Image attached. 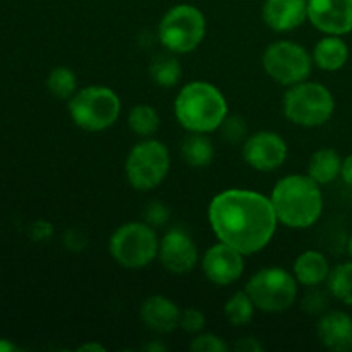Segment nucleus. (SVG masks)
<instances>
[{"label": "nucleus", "instance_id": "obj_1", "mask_svg": "<svg viewBox=\"0 0 352 352\" xmlns=\"http://www.w3.org/2000/svg\"><path fill=\"white\" fill-rule=\"evenodd\" d=\"M208 222L220 243L236 248L244 256L263 251L278 226L270 198L250 189H226L213 196Z\"/></svg>", "mask_w": 352, "mask_h": 352}, {"label": "nucleus", "instance_id": "obj_2", "mask_svg": "<svg viewBox=\"0 0 352 352\" xmlns=\"http://www.w3.org/2000/svg\"><path fill=\"white\" fill-rule=\"evenodd\" d=\"M278 223L289 229H309L323 213V192L308 174L278 179L270 195Z\"/></svg>", "mask_w": 352, "mask_h": 352}, {"label": "nucleus", "instance_id": "obj_3", "mask_svg": "<svg viewBox=\"0 0 352 352\" xmlns=\"http://www.w3.org/2000/svg\"><path fill=\"white\" fill-rule=\"evenodd\" d=\"M177 122L189 133H215L229 116L226 96L212 82L191 81L182 86L174 102Z\"/></svg>", "mask_w": 352, "mask_h": 352}, {"label": "nucleus", "instance_id": "obj_4", "mask_svg": "<svg viewBox=\"0 0 352 352\" xmlns=\"http://www.w3.org/2000/svg\"><path fill=\"white\" fill-rule=\"evenodd\" d=\"M72 122L88 133H100L117 122L122 110L119 95L109 86H85L67 103Z\"/></svg>", "mask_w": 352, "mask_h": 352}, {"label": "nucleus", "instance_id": "obj_5", "mask_svg": "<svg viewBox=\"0 0 352 352\" xmlns=\"http://www.w3.org/2000/svg\"><path fill=\"white\" fill-rule=\"evenodd\" d=\"M282 110L285 119L296 126L318 127L332 119L336 98L325 85L306 79L289 86L282 98Z\"/></svg>", "mask_w": 352, "mask_h": 352}, {"label": "nucleus", "instance_id": "obj_6", "mask_svg": "<svg viewBox=\"0 0 352 352\" xmlns=\"http://www.w3.org/2000/svg\"><path fill=\"white\" fill-rule=\"evenodd\" d=\"M205 36V14L191 3L170 7L158 24V40L170 54H189L201 45Z\"/></svg>", "mask_w": 352, "mask_h": 352}, {"label": "nucleus", "instance_id": "obj_7", "mask_svg": "<svg viewBox=\"0 0 352 352\" xmlns=\"http://www.w3.org/2000/svg\"><path fill=\"white\" fill-rule=\"evenodd\" d=\"M158 244L160 239L150 223L127 222L110 236L109 251L122 268L140 270L158 256Z\"/></svg>", "mask_w": 352, "mask_h": 352}, {"label": "nucleus", "instance_id": "obj_8", "mask_svg": "<svg viewBox=\"0 0 352 352\" xmlns=\"http://www.w3.org/2000/svg\"><path fill=\"white\" fill-rule=\"evenodd\" d=\"M127 182L136 191H151L158 188L170 170V153L162 141L144 138L131 148L126 158Z\"/></svg>", "mask_w": 352, "mask_h": 352}, {"label": "nucleus", "instance_id": "obj_9", "mask_svg": "<svg viewBox=\"0 0 352 352\" xmlns=\"http://www.w3.org/2000/svg\"><path fill=\"white\" fill-rule=\"evenodd\" d=\"M298 280L282 267H267L251 275L246 292L256 309L263 313H282L298 299Z\"/></svg>", "mask_w": 352, "mask_h": 352}, {"label": "nucleus", "instance_id": "obj_10", "mask_svg": "<svg viewBox=\"0 0 352 352\" xmlns=\"http://www.w3.org/2000/svg\"><path fill=\"white\" fill-rule=\"evenodd\" d=\"M263 69L275 82L294 86L306 81L313 71V55L302 45L289 40H278L263 52Z\"/></svg>", "mask_w": 352, "mask_h": 352}, {"label": "nucleus", "instance_id": "obj_11", "mask_svg": "<svg viewBox=\"0 0 352 352\" xmlns=\"http://www.w3.org/2000/svg\"><path fill=\"white\" fill-rule=\"evenodd\" d=\"M289 148L284 138L274 131H260L244 140L243 158L258 172H274L287 160Z\"/></svg>", "mask_w": 352, "mask_h": 352}, {"label": "nucleus", "instance_id": "obj_12", "mask_svg": "<svg viewBox=\"0 0 352 352\" xmlns=\"http://www.w3.org/2000/svg\"><path fill=\"white\" fill-rule=\"evenodd\" d=\"M158 261L167 272L186 275L198 265V248L184 229H168L158 244Z\"/></svg>", "mask_w": 352, "mask_h": 352}, {"label": "nucleus", "instance_id": "obj_13", "mask_svg": "<svg viewBox=\"0 0 352 352\" xmlns=\"http://www.w3.org/2000/svg\"><path fill=\"white\" fill-rule=\"evenodd\" d=\"M205 277L212 284L226 287L239 280L244 274V254L226 243H217L208 248L201 260Z\"/></svg>", "mask_w": 352, "mask_h": 352}, {"label": "nucleus", "instance_id": "obj_14", "mask_svg": "<svg viewBox=\"0 0 352 352\" xmlns=\"http://www.w3.org/2000/svg\"><path fill=\"white\" fill-rule=\"evenodd\" d=\"M308 21L325 34L352 31V0H308Z\"/></svg>", "mask_w": 352, "mask_h": 352}, {"label": "nucleus", "instance_id": "obj_15", "mask_svg": "<svg viewBox=\"0 0 352 352\" xmlns=\"http://www.w3.org/2000/svg\"><path fill=\"white\" fill-rule=\"evenodd\" d=\"M261 17L277 33L294 31L308 19V0H265Z\"/></svg>", "mask_w": 352, "mask_h": 352}, {"label": "nucleus", "instance_id": "obj_16", "mask_svg": "<svg viewBox=\"0 0 352 352\" xmlns=\"http://www.w3.org/2000/svg\"><path fill=\"white\" fill-rule=\"evenodd\" d=\"M316 336L320 342L330 351H352V316L346 311H325L316 325Z\"/></svg>", "mask_w": 352, "mask_h": 352}, {"label": "nucleus", "instance_id": "obj_17", "mask_svg": "<svg viewBox=\"0 0 352 352\" xmlns=\"http://www.w3.org/2000/svg\"><path fill=\"white\" fill-rule=\"evenodd\" d=\"M182 309L172 299L155 294L144 299L141 305V322L155 333H170L179 329Z\"/></svg>", "mask_w": 352, "mask_h": 352}, {"label": "nucleus", "instance_id": "obj_18", "mask_svg": "<svg viewBox=\"0 0 352 352\" xmlns=\"http://www.w3.org/2000/svg\"><path fill=\"white\" fill-rule=\"evenodd\" d=\"M330 263L323 253L316 250H308L299 254L292 265V274H294L298 284L305 287H318L320 284L327 282L330 275Z\"/></svg>", "mask_w": 352, "mask_h": 352}, {"label": "nucleus", "instance_id": "obj_19", "mask_svg": "<svg viewBox=\"0 0 352 352\" xmlns=\"http://www.w3.org/2000/svg\"><path fill=\"white\" fill-rule=\"evenodd\" d=\"M311 55L316 67L327 72H336L349 60V47L337 34H327L316 41Z\"/></svg>", "mask_w": 352, "mask_h": 352}, {"label": "nucleus", "instance_id": "obj_20", "mask_svg": "<svg viewBox=\"0 0 352 352\" xmlns=\"http://www.w3.org/2000/svg\"><path fill=\"white\" fill-rule=\"evenodd\" d=\"M342 158L333 148H320L311 155L308 164V175L320 186H327L340 177Z\"/></svg>", "mask_w": 352, "mask_h": 352}, {"label": "nucleus", "instance_id": "obj_21", "mask_svg": "<svg viewBox=\"0 0 352 352\" xmlns=\"http://www.w3.org/2000/svg\"><path fill=\"white\" fill-rule=\"evenodd\" d=\"M182 160L196 168L208 167L215 158V148L205 133H189L181 144Z\"/></svg>", "mask_w": 352, "mask_h": 352}, {"label": "nucleus", "instance_id": "obj_22", "mask_svg": "<svg viewBox=\"0 0 352 352\" xmlns=\"http://www.w3.org/2000/svg\"><path fill=\"white\" fill-rule=\"evenodd\" d=\"M127 126H129L131 133L143 138V140L144 138H153L160 129V116L151 105L140 103L129 110Z\"/></svg>", "mask_w": 352, "mask_h": 352}, {"label": "nucleus", "instance_id": "obj_23", "mask_svg": "<svg viewBox=\"0 0 352 352\" xmlns=\"http://www.w3.org/2000/svg\"><path fill=\"white\" fill-rule=\"evenodd\" d=\"M148 72H150L151 81L162 88H172L182 78L181 64L172 55H158L157 58H153Z\"/></svg>", "mask_w": 352, "mask_h": 352}, {"label": "nucleus", "instance_id": "obj_24", "mask_svg": "<svg viewBox=\"0 0 352 352\" xmlns=\"http://www.w3.org/2000/svg\"><path fill=\"white\" fill-rule=\"evenodd\" d=\"M256 306L246 291H239L227 299L223 315L232 327H244L253 320Z\"/></svg>", "mask_w": 352, "mask_h": 352}, {"label": "nucleus", "instance_id": "obj_25", "mask_svg": "<svg viewBox=\"0 0 352 352\" xmlns=\"http://www.w3.org/2000/svg\"><path fill=\"white\" fill-rule=\"evenodd\" d=\"M329 292L344 305L352 306V261L337 265L330 270Z\"/></svg>", "mask_w": 352, "mask_h": 352}, {"label": "nucleus", "instance_id": "obj_26", "mask_svg": "<svg viewBox=\"0 0 352 352\" xmlns=\"http://www.w3.org/2000/svg\"><path fill=\"white\" fill-rule=\"evenodd\" d=\"M47 88L55 98L69 100L78 91V78H76L72 69L60 65V67H55L50 71L47 78Z\"/></svg>", "mask_w": 352, "mask_h": 352}, {"label": "nucleus", "instance_id": "obj_27", "mask_svg": "<svg viewBox=\"0 0 352 352\" xmlns=\"http://www.w3.org/2000/svg\"><path fill=\"white\" fill-rule=\"evenodd\" d=\"M189 349L195 352H227L230 349V346L222 339V337L215 336V333L199 332L198 336L192 339V342L189 344Z\"/></svg>", "mask_w": 352, "mask_h": 352}, {"label": "nucleus", "instance_id": "obj_28", "mask_svg": "<svg viewBox=\"0 0 352 352\" xmlns=\"http://www.w3.org/2000/svg\"><path fill=\"white\" fill-rule=\"evenodd\" d=\"M223 140L229 143H239V141L246 140L248 134V124L241 116H227L226 120L220 126Z\"/></svg>", "mask_w": 352, "mask_h": 352}, {"label": "nucleus", "instance_id": "obj_29", "mask_svg": "<svg viewBox=\"0 0 352 352\" xmlns=\"http://www.w3.org/2000/svg\"><path fill=\"white\" fill-rule=\"evenodd\" d=\"M206 325V318L199 309L188 308L181 311L179 318V329L184 330L186 333H199Z\"/></svg>", "mask_w": 352, "mask_h": 352}, {"label": "nucleus", "instance_id": "obj_30", "mask_svg": "<svg viewBox=\"0 0 352 352\" xmlns=\"http://www.w3.org/2000/svg\"><path fill=\"white\" fill-rule=\"evenodd\" d=\"M170 219V212H168L167 206L160 201H153L146 206L144 210V222L150 223L151 227H160L164 223L168 222Z\"/></svg>", "mask_w": 352, "mask_h": 352}, {"label": "nucleus", "instance_id": "obj_31", "mask_svg": "<svg viewBox=\"0 0 352 352\" xmlns=\"http://www.w3.org/2000/svg\"><path fill=\"white\" fill-rule=\"evenodd\" d=\"M302 309L309 315H323L327 311V294L320 291L308 292L302 299Z\"/></svg>", "mask_w": 352, "mask_h": 352}, {"label": "nucleus", "instance_id": "obj_32", "mask_svg": "<svg viewBox=\"0 0 352 352\" xmlns=\"http://www.w3.org/2000/svg\"><path fill=\"white\" fill-rule=\"evenodd\" d=\"M234 349L239 351V352H260L263 351V346H261L260 342H258L254 337H243V339L237 340L236 344H234Z\"/></svg>", "mask_w": 352, "mask_h": 352}, {"label": "nucleus", "instance_id": "obj_33", "mask_svg": "<svg viewBox=\"0 0 352 352\" xmlns=\"http://www.w3.org/2000/svg\"><path fill=\"white\" fill-rule=\"evenodd\" d=\"M340 177L347 186H352V153L347 155L342 160V168H340Z\"/></svg>", "mask_w": 352, "mask_h": 352}, {"label": "nucleus", "instance_id": "obj_34", "mask_svg": "<svg viewBox=\"0 0 352 352\" xmlns=\"http://www.w3.org/2000/svg\"><path fill=\"white\" fill-rule=\"evenodd\" d=\"M45 227H48V223H45V222H38L36 226L33 227V234H34V237H36V239H45V237L50 236V234H52V229L43 230Z\"/></svg>", "mask_w": 352, "mask_h": 352}, {"label": "nucleus", "instance_id": "obj_35", "mask_svg": "<svg viewBox=\"0 0 352 352\" xmlns=\"http://www.w3.org/2000/svg\"><path fill=\"white\" fill-rule=\"evenodd\" d=\"M78 351L79 352H88V351L103 352V351H105V347L100 346V344H95V342H88V344H82V346H79Z\"/></svg>", "mask_w": 352, "mask_h": 352}, {"label": "nucleus", "instance_id": "obj_36", "mask_svg": "<svg viewBox=\"0 0 352 352\" xmlns=\"http://www.w3.org/2000/svg\"><path fill=\"white\" fill-rule=\"evenodd\" d=\"M16 351V346L14 344H10L9 340L6 339H0V352H14Z\"/></svg>", "mask_w": 352, "mask_h": 352}, {"label": "nucleus", "instance_id": "obj_37", "mask_svg": "<svg viewBox=\"0 0 352 352\" xmlns=\"http://www.w3.org/2000/svg\"><path fill=\"white\" fill-rule=\"evenodd\" d=\"M144 349L146 351H167V346H164V344H148Z\"/></svg>", "mask_w": 352, "mask_h": 352}, {"label": "nucleus", "instance_id": "obj_38", "mask_svg": "<svg viewBox=\"0 0 352 352\" xmlns=\"http://www.w3.org/2000/svg\"><path fill=\"white\" fill-rule=\"evenodd\" d=\"M347 253H349V256L352 258V234H351L349 241H347Z\"/></svg>", "mask_w": 352, "mask_h": 352}]
</instances>
